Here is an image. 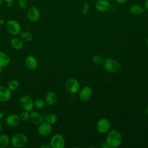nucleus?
<instances>
[{"label": "nucleus", "instance_id": "nucleus-13", "mask_svg": "<svg viewBox=\"0 0 148 148\" xmlns=\"http://www.w3.org/2000/svg\"><path fill=\"white\" fill-rule=\"evenodd\" d=\"M92 94V90L90 86H86L83 87L79 93V97L81 101H86L90 98Z\"/></svg>", "mask_w": 148, "mask_h": 148}, {"label": "nucleus", "instance_id": "nucleus-28", "mask_svg": "<svg viewBox=\"0 0 148 148\" xmlns=\"http://www.w3.org/2000/svg\"><path fill=\"white\" fill-rule=\"evenodd\" d=\"M18 6L20 9L25 10L28 8V2L27 0H18Z\"/></svg>", "mask_w": 148, "mask_h": 148}, {"label": "nucleus", "instance_id": "nucleus-2", "mask_svg": "<svg viewBox=\"0 0 148 148\" xmlns=\"http://www.w3.org/2000/svg\"><path fill=\"white\" fill-rule=\"evenodd\" d=\"M12 145L16 148H21L25 147L28 143L27 136L22 132H17L14 134L10 139Z\"/></svg>", "mask_w": 148, "mask_h": 148}, {"label": "nucleus", "instance_id": "nucleus-30", "mask_svg": "<svg viewBox=\"0 0 148 148\" xmlns=\"http://www.w3.org/2000/svg\"><path fill=\"white\" fill-rule=\"evenodd\" d=\"M144 8H145V10H146V12L148 13V0H145V1Z\"/></svg>", "mask_w": 148, "mask_h": 148}, {"label": "nucleus", "instance_id": "nucleus-5", "mask_svg": "<svg viewBox=\"0 0 148 148\" xmlns=\"http://www.w3.org/2000/svg\"><path fill=\"white\" fill-rule=\"evenodd\" d=\"M8 32L12 35H17L21 32V27L20 23L15 20H9L6 24Z\"/></svg>", "mask_w": 148, "mask_h": 148}, {"label": "nucleus", "instance_id": "nucleus-37", "mask_svg": "<svg viewBox=\"0 0 148 148\" xmlns=\"http://www.w3.org/2000/svg\"><path fill=\"white\" fill-rule=\"evenodd\" d=\"M3 68H0V74L2 73L3 71Z\"/></svg>", "mask_w": 148, "mask_h": 148}, {"label": "nucleus", "instance_id": "nucleus-20", "mask_svg": "<svg viewBox=\"0 0 148 148\" xmlns=\"http://www.w3.org/2000/svg\"><path fill=\"white\" fill-rule=\"evenodd\" d=\"M10 45L16 50H21L24 47V42L21 38H13L10 40Z\"/></svg>", "mask_w": 148, "mask_h": 148}, {"label": "nucleus", "instance_id": "nucleus-12", "mask_svg": "<svg viewBox=\"0 0 148 148\" xmlns=\"http://www.w3.org/2000/svg\"><path fill=\"white\" fill-rule=\"evenodd\" d=\"M24 63L25 66L29 70L35 69L38 65V60L32 55H29L27 56L25 58Z\"/></svg>", "mask_w": 148, "mask_h": 148}, {"label": "nucleus", "instance_id": "nucleus-21", "mask_svg": "<svg viewBox=\"0 0 148 148\" xmlns=\"http://www.w3.org/2000/svg\"><path fill=\"white\" fill-rule=\"evenodd\" d=\"M10 142L9 136L6 134H2L0 135V148L6 147Z\"/></svg>", "mask_w": 148, "mask_h": 148}, {"label": "nucleus", "instance_id": "nucleus-8", "mask_svg": "<svg viewBox=\"0 0 148 148\" xmlns=\"http://www.w3.org/2000/svg\"><path fill=\"white\" fill-rule=\"evenodd\" d=\"M96 128L97 131L101 134L107 133L110 128V123L107 118H101L98 121Z\"/></svg>", "mask_w": 148, "mask_h": 148}, {"label": "nucleus", "instance_id": "nucleus-34", "mask_svg": "<svg viewBox=\"0 0 148 148\" xmlns=\"http://www.w3.org/2000/svg\"><path fill=\"white\" fill-rule=\"evenodd\" d=\"M39 147H40V148H50V145H46V144H43V145H40Z\"/></svg>", "mask_w": 148, "mask_h": 148}, {"label": "nucleus", "instance_id": "nucleus-17", "mask_svg": "<svg viewBox=\"0 0 148 148\" xmlns=\"http://www.w3.org/2000/svg\"><path fill=\"white\" fill-rule=\"evenodd\" d=\"M46 103L49 106L55 105L57 101V95L55 92L53 91H48L45 95Z\"/></svg>", "mask_w": 148, "mask_h": 148}, {"label": "nucleus", "instance_id": "nucleus-38", "mask_svg": "<svg viewBox=\"0 0 148 148\" xmlns=\"http://www.w3.org/2000/svg\"><path fill=\"white\" fill-rule=\"evenodd\" d=\"M2 2H3V0H0V7L2 6Z\"/></svg>", "mask_w": 148, "mask_h": 148}, {"label": "nucleus", "instance_id": "nucleus-41", "mask_svg": "<svg viewBox=\"0 0 148 148\" xmlns=\"http://www.w3.org/2000/svg\"><path fill=\"white\" fill-rule=\"evenodd\" d=\"M108 1H109V2H110V1H113V0H108Z\"/></svg>", "mask_w": 148, "mask_h": 148}, {"label": "nucleus", "instance_id": "nucleus-24", "mask_svg": "<svg viewBox=\"0 0 148 148\" xmlns=\"http://www.w3.org/2000/svg\"><path fill=\"white\" fill-rule=\"evenodd\" d=\"M46 102L42 98H37L35 101H34V105L35 108L39 109H43L46 106Z\"/></svg>", "mask_w": 148, "mask_h": 148}, {"label": "nucleus", "instance_id": "nucleus-25", "mask_svg": "<svg viewBox=\"0 0 148 148\" xmlns=\"http://www.w3.org/2000/svg\"><path fill=\"white\" fill-rule=\"evenodd\" d=\"M57 120V117L56 114L53 113H49L46 117V121L50 124L51 125L56 123Z\"/></svg>", "mask_w": 148, "mask_h": 148}, {"label": "nucleus", "instance_id": "nucleus-18", "mask_svg": "<svg viewBox=\"0 0 148 148\" xmlns=\"http://www.w3.org/2000/svg\"><path fill=\"white\" fill-rule=\"evenodd\" d=\"M130 12L132 15L135 16H139L145 12L144 6L140 4L135 3L132 5L129 9Z\"/></svg>", "mask_w": 148, "mask_h": 148}, {"label": "nucleus", "instance_id": "nucleus-3", "mask_svg": "<svg viewBox=\"0 0 148 148\" xmlns=\"http://www.w3.org/2000/svg\"><path fill=\"white\" fill-rule=\"evenodd\" d=\"M104 68L108 72L115 73L120 69V64L114 59L106 58L104 61Z\"/></svg>", "mask_w": 148, "mask_h": 148}, {"label": "nucleus", "instance_id": "nucleus-26", "mask_svg": "<svg viewBox=\"0 0 148 148\" xmlns=\"http://www.w3.org/2000/svg\"><path fill=\"white\" fill-rule=\"evenodd\" d=\"M92 61L94 64L97 65H100V64H102L103 62H104L105 59L102 56L99 54H96L92 57Z\"/></svg>", "mask_w": 148, "mask_h": 148}, {"label": "nucleus", "instance_id": "nucleus-32", "mask_svg": "<svg viewBox=\"0 0 148 148\" xmlns=\"http://www.w3.org/2000/svg\"><path fill=\"white\" fill-rule=\"evenodd\" d=\"M117 3L119 4H123L125 3V2H127L128 0H114Z\"/></svg>", "mask_w": 148, "mask_h": 148}, {"label": "nucleus", "instance_id": "nucleus-31", "mask_svg": "<svg viewBox=\"0 0 148 148\" xmlns=\"http://www.w3.org/2000/svg\"><path fill=\"white\" fill-rule=\"evenodd\" d=\"M110 9H111L112 10H113V12H116L117 10V7L116 5H110Z\"/></svg>", "mask_w": 148, "mask_h": 148}, {"label": "nucleus", "instance_id": "nucleus-35", "mask_svg": "<svg viewBox=\"0 0 148 148\" xmlns=\"http://www.w3.org/2000/svg\"><path fill=\"white\" fill-rule=\"evenodd\" d=\"M3 1H5L6 2V3H8V2H12L13 1V0H3Z\"/></svg>", "mask_w": 148, "mask_h": 148}, {"label": "nucleus", "instance_id": "nucleus-33", "mask_svg": "<svg viewBox=\"0 0 148 148\" xmlns=\"http://www.w3.org/2000/svg\"><path fill=\"white\" fill-rule=\"evenodd\" d=\"M101 147L102 148H109V146H108V145L106 143V142H102Z\"/></svg>", "mask_w": 148, "mask_h": 148}, {"label": "nucleus", "instance_id": "nucleus-6", "mask_svg": "<svg viewBox=\"0 0 148 148\" xmlns=\"http://www.w3.org/2000/svg\"><path fill=\"white\" fill-rule=\"evenodd\" d=\"M79 88L80 83L75 78H69L65 83V88L70 94H75L79 90Z\"/></svg>", "mask_w": 148, "mask_h": 148}, {"label": "nucleus", "instance_id": "nucleus-29", "mask_svg": "<svg viewBox=\"0 0 148 148\" xmlns=\"http://www.w3.org/2000/svg\"><path fill=\"white\" fill-rule=\"evenodd\" d=\"M90 5L89 3H88V2L84 3L83 6V8H82L83 13L85 14H87L90 10Z\"/></svg>", "mask_w": 148, "mask_h": 148}, {"label": "nucleus", "instance_id": "nucleus-15", "mask_svg": "<svg viewBox=\"0 0 148 148\" xmlns=\"http://www.w3.org/2000/svg\"><path fill=\"white\" fill-rule=\"evenodd\" d=\"M11 97V91L8 87L0 86V102H5Z\"/></svg>", "mask_w": 148, "mask_h": 148}, {"label": "nucleus", "instance_id": "nucleus-39", "mask_svg": "<svg viewBox=\"0 0 148 148\" xmlns=\"http://www.w3.org/2000/svg\"><path fill=\"white\" fill-rule=\"evenodd\" d=\"M146 44H147V46H148V38H147V39H146Z\"/></svg>", "mask_w": 148, "mask_h": 148}, {"label": "nucleus", "instance_id": "nucleus-4", "mask_svg": "<svg viewBox=\"0 0 148 148\" xmlns=\"http://www.w3.org/2000/svg\"><path fill=\"white\" fill-rule=\"evenodd\" d=\"M19 104L23 110L28 112L31 111L34 106L33 99L28 95H24L21 97L19 100Z\"/></svg>", "mask_w": 148, "mask_h": 148}, {"label": "nucleus", "instance_id": "nucleus-22", "mask_svg": "<svg viewBox=\"0 0 148 148\" xmlns=\"http://www.w3.org/2000/svg\"><path fill=\"white\" fill-rule=\"evenodd\" d=\"M32 34L28 31H23L20 32V38L26 42H29L33 39Z\"/></svg>", "mask_w": 148, "mask_h": 148}, {"label": "nucleus", "instance_id": "nucleus-16", "mask_svg": "<svg viewBox=\"0 0 148 148\" xmlns=\"http://www.w3.org/2000/svg\"><path fill=\"white\" fill-rule=\"evenodd\" d=\"M29 120L32 124L35 125H38L43 122L42 115L36 111H32L29 113Z\"/></svg>", "mask_w": 148, "mask_h": 148}, {"label": "nucleus", "instance_id": "nucleus-36", "mask_svg": "<svg viewBox=\"0 0 148 148\" xmlns=\"http://www.w3.org/2000/svg\"><path fill=\"white\" fill-rule=\"evenodd\" d=\"M145 112H146V113L148 115V105L146 106V109H145Z\"/></svg>", "mask_w": 148, "mask_h": 148}, {"label": "nucleus", "instance_id": "nucleus-19", "mask_svg": "<svg viewBox=\"0 0 148 148\" xmlns=\"http://www.w3.org/2000/svg\"><path fill=\"white\" fill-rule=\"evenodd\" d=\"M10 62V58L5 52L0 51V68H4L8 66Z\"/></svg>", "mask_w": 148, "mask_h": 148}, {"label": "nucleus", "instance_id": "nucleus-9", "mask_svg": "<svg viewBox=\"0 0 148 148\" xmlns=\"http://www.w3.org/2000/svg\"><path fill=\"white\" fill-rule=\"evenodd\" d=\"M40 13L39 9L36 6L29 8L27 12L28 19L32 22H36L40 18Z\"/></svg>", "mask_w": 148, "mask_h": 148}, {"label": "nucleus", "instance_id": "nucleus-23", "mask_svg": "<svg viewBox=\"0 0 148 148\" xmlns=\"http://www.w3.org/2000/svg\"><path fill=\"white\" fill-rule=\"evenodd\" d=\"M20 86L19 82L16 80H10L8 84V88L11 91H14L18 89Z\"/></svg>", "mask_w": 148, "mask_h": 148}, {"label": "nucleus", "instance_id": "nucleus-1", "mask_svg": "<svg viewBox=\"0 0 148 148\" xmlns=\"http://www.w3.org/2000/svg\"><path fill=\"white\" fill-rule=\"evenodd\" d=\"M123 138L121 133L116 130H113L109 132L106 138V142L109 147H117L120 146Z\"/></svg>", "mask_w": 148, "mask_h": 148}, {"label": "nucleus", "instance_id": "nucleus-14", "mask_svg": "<svg viewBox=\"0 0 148 148\" xmlns=\"http://www.w3.org/2000/svg\"><path fill=\"white\" fill-rule=\"evenodd\" d=\"M110 2L108 0H98L95 3V8L98 12L104 13L110 10Z\"/></svg>", "mask_w": 148, "mask_h": 148}, {"label": "nucleus", "instance_id": "nucleus-7", "mask_svg": "<svg viewBox=\"0 0 148 148\" xmlns=\"http://www.w3.org/2000/svg\"><path fill=\"white\" fill-rule=\"evenodd\" d=\"M65 141L64 137L60 134H54L50 141V146L51 148H64Z\"/></svg>", "mask_w": 148, "mask_h": 148}, {"label": "nucleus", "instance_id": "nucleus-40", "mask_svg": "<svg viewBox=\"0 0 148 148\" xmlns=\"http://www.w3.org/2000/svg\"><path fill=\"white\" fill-rule=\"evenodd\" d=\"M91 1H97L98 0H91Z\"/></svg>", "mask_w": 148, "mask_h": 148}, {"label": "nucleus", "instance_id": "nucleus-10", "mask_svg": "<svg viewBox=\"0 0 148 148\" xmlns=\"http://www.w3.org/2000/svg\"><path fill=\"white\" fill-rule=\"evenodd\" d=\"M52 131L51 125L47 122H42L38 127V132L42 136H47L49 135Z\"/></svg>", "mask_w": 148, "mask_h": 148}, {"label": "nucleus", "instance_id": "nucleus-27", "mask_svg": "<svg viewBox=\"0 0 148 148\" xmlns=\"http://www.w3.org/2000/svg\"><path fill=\"white\" fill-rule=\"evenodd\" d=\"M20 120H21V121L26 122L29 119V112L26 111V110H24L20 114Z\"/></svg>", "mask_w": 148, "mask_h": 148}, {"label": "nucleus", "instance_id": "nucleus-11", "mask_svg": "<svg viewBox=\"0 0 148 148\" xmlns=\"http://www.w3.org/2000/svg\"><path fill=\"white\" fill-rule=\"evenodd\" d=\"M21 121L20 116L15 113H11L6 116L5 118L6 124L11 127L17 126Z\"/></svg>", "mask_w": 148, "mask_h": 148}]
</instances>
